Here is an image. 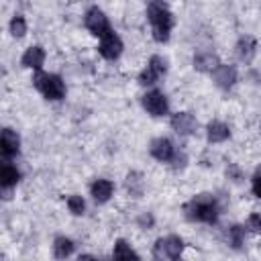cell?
I'll return each mask as SVG.
<instances>
[{
  "instance_id": "9a60e30c",
  "label": "cell",
  "mask_w": 261,
  "mask_h": 261,
  "mask_svg": "<svg viewBox=\"0 0 261 261\" xmlns=\"http://www.w3.org/2000/svg\"><path fill=\"white\" fill-rule=\"evenodd\" d=\"M206 137H208L210 143H222V141H226L230 137V128L222 120H212L206 126Z\"/></svg>"
},
{
  "instance_id": "d6986e66",
  "label": "cell",
  "mask_w": 261,
  "mask_h": 261,
  "mask_svg": "<svg viewBox=\"0 0 261 261\" xmlns=\"http://www.w3.org/2000/svg\"><path fill=\"white\" fill-rule=\"evenodd\" d=\"M73 253V241L71 239H67V237H57L55 241H53V255L57 257V259H65V257H69Z\"/></svg>"
},
{
  "instance_id": "7a4b0ae2",
  "label": "cell",
  "mask_w": 261,
  "mask_h": 261,
  "mask_svg": "<svg viewBox=\"0 0 261 261\" xmlns=\"http://www.w3.org/2000/svg\"><path fill=\"white\" fill-rule=\"evenodd\" d=\"M184 212L190 220L214 224L216 218H218V204L210 194H200L184 206Z\"/></svg>"
},
{
  "instance_id": "8fae6325",
  "label": "cell",
  "mask_w": 261,
  "mask_h": 261,
  "mask_svg": "<svg viewBox=\"0 0 261 261\" xmlns=\"http://www.w3.org/2000/svg\"><path fill=\"white\" fill-rule=\"evenodd\" d=\"M212 80H214V84L218 86V88H222V90H228V88H232L234 84H237V69L232 67V65H218L214 71H212Z\"/></svg>"
},
{
  "instance_id": "4316f807",
  "label": "cell",
  "mask_w": 261,
  "mask_h": 261,
  "mask_svg": "<svg viewBox=\"0 0 261 261\" xmlns=\"http://www.w3.org/2000/svg\"><path fill=\"white\" fill-rule=\"evenodd\" d=\"M251 190H253V194H255L257 198H261V173L253 175V181H251Z\"/></svg>"
},
{
  "instance_id": "e0dca14e",
  "label": "cell",
  "mask_w": 261,
  "mask_h": 261,
  "mask_svg": "<svg viewBox=\"0 0 261 261\" xmlns=\"http://www.w3.org/2000/svg\"><path fill=\"white\" fill-rule=\"evenodd\" d=\"M255 51H257V41L249 35L241 37L239 43H237V55L241 61H251L255 57Z\"/></svg>"
},
{
  "instance_id": "d4e9b609",
  "label": "cell",
  "mask_w": 261,
  "mask_h": 261,
  "mask_svg": "<svg viewBox=\"0 0 261 261\" xmlns=\"http://www.w3.org/2000/svg\"><path fill=\"white\" fill-rule=\"evenodd\" d=\"M149 65H151L159 75H165V71H167V61H165L161 55H153V57L149 59Z\"/></svg>"
},
{
  "instance_id": "6da1fadb",
  "label": "cell",
  "mask_w": 261,
  "mask_h": 261,
  "mask_svg": "<svg viewBox=\"0 0 261 261\" xmlns=\"http://www.w3.org/2000/svg\"><path fill=\"white\" fill-rule=\"evenodd\" d=\"M147 18L151 22V33L157 43H165L169 39L171 27H173V16L163 0H151L147 6Z\"/></svg>"
},
{
  "instance_id": "484cf974",
  "label": "cell",
  "mask_w": 261,
  "mask_h": 261,
  "mask_svg": "<svg viewBox=\"0 0 261 261\" xmlns=\"http://www.w3.org/2000/svg\"><path fill=\"white\" fill-rule=\"evenodd\" d=\"M247 224H249V228H251L253 232H261V214H257V212H253V214L249 216V220H247Z\"/></svg>"
},
{
  "instance_id": "2e32d148",
  "label": "cell",
  "mask_w": 261,
  "mask_h": 261,
  "mask_svg": "<svg viewBox=\"0 0 261 261\" xmlns=\"http://www.w3.org/2000/svg\"><path fill=\"white\" fill-rule=\"evenodd\" d=\"M18 181H20V171L14 165H10L8 161L2 163V167H0V186H2V190H10Z\"/></svg>"
},
{
  "instance_id": "cb8c5ba5",
  "label": "cell",
  "mask_w": 261,
  "mask_h": 261,
  "mask_svg": "<svg viewBox=\"0 0 261 261\" xmlns=\"http://www.w3.org/2000/svg\"><path fill=\"white\" fill-rule=\"evenodd\" d=\"M159 77H161V75H159L151 65H147V67L139 73V84H141V86H153Z\"/></svg>"
},
{
  "instance_id": "7402d4cb",
  "label": "cell",
  "mask_w": 261,
  "mask_h": 261,
  "mask_svg": "<svg viewBox=\"0 0 261 261\" xmlns=\"http://www.w3.org/2000/svg\"><path fill=\"white\" fill-rule=\"evenodd\" d=\"M228 243L234 247V249H241L243 243H245V228L241 224H234L228 228Z\"/></svg>"
},
{
  "instance_id": "5bb4252c",
  "label": "cell",
  "mask_w": 261,
  "mask_h": 261,
  "mask_svg": "<svg viewBox=\"0 0 261 261\" xmlns=\"http://www.w3.org/2000/svg\"><path fill=\"white\" fill-rule=\"evenodd\" d=\"M220 65V59L216 53H210V51H200L194 55V67L198 71H214L216 67Z\"/></svg>"
},
{
  "instance_id": "9c48e42d",
  "label": "cell",
  "mask_w": 261,
  "mask_h": 261,
  "mask_svg": "<svg viewBox=\"0 0 261 261\" xmlns=\"http://www.w3.org/2000/svg\"><path fill=\"white\" fill-rule=\"evenodd\" d=\"M149 151H151V155H153L157 161H163V163L171 161L173 155H175V147H173V143H171L169 139H165V137H159V139L151 141Z\"/></svg>"
},
{
  "instance_id": "ac0fdd59",
  "label": "cell",
  "mask_w": 261,
  "mask_h": 261,
  "mask_svg": "<svg viewBox=\"0 0 261 261\" xmlns=\"http://www.w3.org/2000/svg\"><path fill=\"white\" fill-rule=\"evenodd\" d=\"M124 184H126V192H128L133 198H141V196H143V192H145V179H143V175H141L139 171H130V173L126 175Z\"/></svg>"
},
{
  "instance_id": "30bf717a",
  "label": "cell",
  "mask_w": 261,
  "mask_h": 261,
  "mask_svg": "<svg viewBox=\"0 0 261 261\" xmlns=\"http://www.w3.org/2000/svg\"><path fill=\"white\" fill-rule=\"evenodd\" d=\"M171 128L177 135H192L198 128V120L190 112H175L171 116Z\"/></svg>"
},
{
  "instance_id": "3957f363",
  "label": "cell",
  "mask_w": 261,
  "mask_h": 261,
  "mask_svg": "<svg viewBox=\"0 0 261 261\" xmlns=\"http://www.w3.org/2000/svg\"><path fill=\"white\" fill-rule=\"evenodd\" d=\"M33 86L47 98V100H61L65 96V84L59 75L55 73H45L41 69H37V73L33 75Z\"/></svg>"
},
{
  "instance_id": "44dd1931",
  "label": "cell",
  "mask_w": 261,
  "mask_h": 261,
  "mask_svg": "<svg viewBox=\"0 0 261 261\" xmlns=\"http://www.w3.org/2000/svg\"><path fill=\"white\" fill-rule=\"evenodd\" d=\"M10 35L16 37V39L27 35V20H24V16H20V14L12 16V20H10Z\"/></svg>"
},
{
  "instance_id": "603a6c76",
  "label": "cell",
  "mask_w": 261,
  "mask_h": 261,
  "mask_svg": "<svg viewBox=\"0 0 261 261\" xmlns=\"http://www.w3.org/2000/svg\"><path fill=\"white\" fill-rule=\"evenodd\" d=\"M67 208H69V212H71V214L82 216V214H84V210H86V202H84V198H82V196L73 194V196H69V198H67Z\"/></svg>"
},
{
  "instance_id": "52a82bcc",
  "label": "cell",
  "mask_w": 261,
  "mask_h": 261,
  "mask_svg": "<svg viewBox=\"0 0 261 261\" xmlns=\"http://www.w3.org/2000/svg\"><path fill=\"white\" fill-rule=\"evenodd\" d=\"M143 106H145V110H147L151 116H163V114H167V110H169L167 98H165V94L159 92V90L147 92V94L143 96Z\"/></svg>"
},
{
  "instance_id": "ffe728a7",
  "label": "cell",
  "mask_w": 261,
  "mask_h": 261,
  "mask_svg": "<svg viewBox=\"0 0 261 261\" xmlns=\"http://www.w3.org/2000/svg\"><path fill=\"white\" fill-rule=\"evenodd\" d=\"M112 257L114 259H139V253L124 241V239H118L116 245H114V251H112Z\"/></svg>"
},
{
  "instance_id": "83f0119b",
  "label": "cell",
  "mask_w": 261,
  "mask_h": 261,
  "mask_svg": "<svg viewBox=\"0 0 261 261\" xmlns=\"http://www.w3.org/2000/svg\"><path fill=\"white\" fill-rule=\"evenodd\" d=\"M226 175H230L234 181H241V171H239V167H237L234 163H230V165H228V169H226Z\"/></svg>"
},
{
  "instance_id": "ba28073f",
  "label": "cell",
  "mask_w": 261,
  "mask_h": 261,
  "mask_svg": "<svg viewBox=\"0 0 261 261\" xmlns=\"http://www.w3.org/2000/svg\"><path fill=\"white\" fill-rule=\"evenodd\" d=\"M0 151H2L4 159H10V157L18 155V151H20V137L12 128H4L2 130V135H0Z\"/></svg>"
},
{
  "instance_id": "7c38bea8",
  "label": "cell",
  "mask_w": 261,
  "mask_h": 261,
  "mask_svg": "<svg viewBox=\"0 0 261 261\" xmlns=\"http://www.w3.org/2000/svg\"><path fill=\"white\" fill-rule=\"evenodd\" d=\"M43 61H45V51H43L41 45H33V47H29V49L24 51L22 59H20L22 67H29V69H35V71L41 69Z\"/></svg>"
},
{
  "instance_id": "4fadbf2b",
  "label": "cell",
  "mask_w": 261,
  "mask_h": 261,
  "mask_svg": "<svg viewBox=\"0 0 261 261\" xmlns=\"http://www.w3.org/2000/svg\"><path fill=\"white\" fill-rule=\"evenodd\" d=\"M112 192H114V186H112V181L110 179H96L92 186H90V194H92V198L98 202V204H104V202H108L110 200V196H112Z\"/></svg>"
},
{
  "instance_id": "277c9868",
  "label": "cell",
  "mask_w": 261,
  "mask_h": 261,
  "mask_svg": "<svg viewBox=\"0 0 261 261\" xmlns=\"http://www.w3.org/2000/svg\"><path fill=\"white\" fill-rule=\"evenodd\" d=\"M181 251H184V241L177 234L157 239L155 247H153V255L157 259H177L181 255Z\"/></svg>"
},
{
  "instance_id": "8992f818",
  "label": "cell",
  "mask_w": 261,
  "mask_h": 261,
  "mask_svg": "<svg viewBox=\"0 0 261 261\" xmlns=\"http://www.w3.org/2000/svg\"><path fill=\"white\" fill-rule=\"evenodd\" d=\"M98 51L104 59H118L120 53H122V41L120 37L114 33V31H108L104 37H100V45H98Z\"/></svg>"
},
{
  "instance_id": "5b68a950",
  "label": "cell",
  "mask_w": 261,
  "mask_h": 261,
  "mask_svg": "<svg viewBox=\"0 0 261 261\" xmlns=\"http://www.w3.org/2000/svg\"><path fill=\"white\" fill-rule=\"evenodd\" d=\"M84 24H86V29H88L92 35H96V37H104L108 31H112V29H110V22H108V16H106L98 6H92V8L86 12Z\"/></svg>"
}]
</instances>
